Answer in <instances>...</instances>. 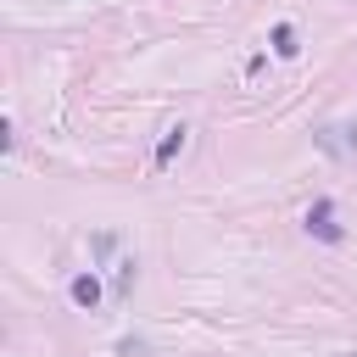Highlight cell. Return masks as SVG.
Returning <instances> with one entry per match:
<instances>
[{"instance_id":"3","label":"cell","mask_w":357,"mask_h":357,"mask_svg":"<svg viewBox=\"0 0 357 357\" xmlns=\"http://www.w3.org/2000/svg\"><path fill=\"white\" fill-rule=\"evenodd\" d=\"M73 301H78V307H100V279H95V273H78V279H73Z\"/></svg>"},{"instance_id":"2","label":"cell","mask_w":357,"mask_h":357,"mask_svg":"<svg viewBox=\"0 0 357 357\" xmlns=\"http://www.w3.org/2000/svg\"><path fill=\"white\" fill-rule=\"evenodd\" d=\"M307 229H312L318 240H340V223H329V201H318V206L307 212Z\"/></svg>"},{"instance_id":"4","label":"cell","mask_w":357,"mask_h":357,"mask_svg":"<svg viewBox=\"0 0 357 357\" xmlns=\"http://www.w3.org/2000/svg\"><path fill=\"white\" fill-rule=\"evenodd\" d=\"M273 50H279V56H296V28H290V22L273 28Z\"/></svg>"},{"instance_id":"1","label":"cell","mask_w":357,"mask_h":357,"mask_svg":"<svg viewBox=\"0 0 357 357\" xmlns=\"http://www.w3.org/2000/svg\"><path fill=\"white\" fill-rule=\"evenodd\" d=\"M184 139H190V128H184V123H173V128L162 134V145H156V167H167V162L184 151Z\"/></svg>"}]
</instances>
